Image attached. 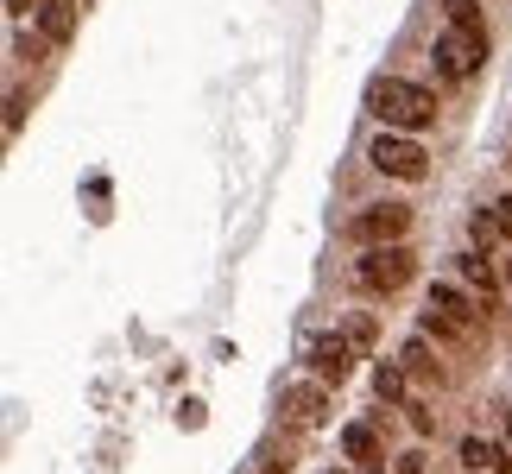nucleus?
Instances as JSON below:
<instances>
[{
    "instance_id": "39448f33",
    "label": "nucleus",
    "mask_w": 512,
    "mask_h": 474,
    "mask_svg": "<svg viewBox=\"0 0 512 474\" xmlns=\"http://www.w3.org/2000/svg\"><path fill=\"white\" fill-rule=\"evenodd\" d=\"M430 57H437V70L449 76V83H468V76L481 70V57H487V38H468V32L449 26L437 45H430Z\"/></svg>"
},
{
    "instance_id": "9b49d317",
    "label": "nucleus",
    "mask_w": 512,
    "mask_h": 474,
    "mask_svg": "<svg viewBox=\"0 0 512 474\" xmlns=\"http://www.w3.org/2000/svg\"><path fill=\"white\" fill-rule=\"evenodd\" d=\"M443 19H449L456 32H468V38H487V19H481L475 0H443Z\"/></svg>"
},
{
    "instance_id": "ddd939ff",
    "label": "nucleus",
    "mask_w": 512,
    "mask_h": 474,
    "mask_svg": "<svg viewBox=\"0 0 512 474\" xmlns=\"http://www.w3.org/2000/svg\"><path fill=\"white\" fill-rule=\"evenodd\" d=\"M342 456H348V462H373V430H367V424H348V430H342Z\"/></svg>"
},
{
    "instance_id": "f3484780",
    "label": "nucleus",
    "mask_w": 512,
    "mask_h": 474,
    "mask_svg": "<svg viewBox=\"0 0 512 474\" xmlns=\"http://www.w3.org/2000/svg\"><path fill=\"white\" fill-rule=\"evenodd\" d=\"M405 411H411V430H418V437H430V430H437V418H430L424 405H405Z\"/></svg>"
},
{
    "instance_id": "0eeeda50",
    "label": "nucleus",
    "mask_w": 512,
    "mask_h": 474,
    "mask_svg": "<svg viewBox=\"0 0 512 474\" xmlns=\"http://www.w3.org/2000/svg\"><path fill=\"white\" fill-rule=\"evenodd\" d=\"M354 348H361L354 335H317V342H310V367H317L323 380L342 386L348 373H354Z\"/></svg>"
},
{
    "instance_id": "9d476101",
    "label": "nucleus",
    "mask_w": 512,
    "mask_h": 474,
    "mask_svg": "<svg viewBox=\"0 0 512 474\" xmlns=\"http://www.w3.org/2000/svg\"><path fill=\"white\" fill-rule=\"evenodd\" d=\"M285 411H291V424H323V392L317 386H291Z\"/></svg>"
},
{
    "instance_id": "f257e3e1",
    "label": "nucleus",
    "mask_w": 512,
    "mask_h": 474,
    "mask_svg": "<svg viewBox=\"0 0 512 474\" xmlns=\"http://www.w3.org/2000/svg\"><path fill=\"white\" fill-rule=\"evenodd\" d=\"M367 108L380 114L386 127H405V133H418L437 121V95L418 89V83H405V76H380V83L367 89Z\"/></svg>"
},
{
    "instance_id": "aec40b11",
    "label": "nucleus",
    "mask_w": 512,
    "mask_h": 474,
    "mask_svg": "<svg viewBox=\"0 0 512 474\" xmlns=\"http://www.w3.org/2000/svg\"><path fill=\"white\" fill-rule=\"evenodd\" d=\"M7 7H13V13H26V7H32V0H7Z\"/></svg>"
},
{
    "instance_id": "412c9836",
    "label": "nucleus",
    "mask_w": 512,
    "mask_h": 474,
    "mask_svg": "<svg viewBox=\"0 0 512 474\" xmlns=\"http://www.w3.org/2000/svg\"><path fill=\"white\" fill-rule=\"evenodd\" d=\"M361 474H386V468H380V462H367V468H361Z\"/></svg>"
},
{
    "instance_id": "4468645a",
    "label": "nucleus",
    "mask_w": 512,
    "mask_h": 474,
    "mask_svg": "<svg viewBox=\"0 0 512 474\" xmlns=\"http://www.w3.org/2000/svg\"><path fill=\"white\" fill-rule=\"evenodd\" d=\"M462 285H475V291H487V298H494V266H487L481 253H462Z\"/></svg>"
},
{
    "instance_id": "1a4fd4ad",
    "label": "nucleus",
    "mask_w": 512,
    "mask_h": 474,
    "mask_svg": "<svg viewBox=\"0 0 512 474\" xmlns=\"http://www.w3.org/2000/svg\"><path fill=\"white\" fill-rule=\"evenodd\" d=\"M462 462L475 468V474H506V468H512V462H506V449H500V443H487V437H468V443H462Z\"/></svg>"
},
{
    "instance_id": "6ab92c4d",
    "label": "nucleus",
    "mask_w": 512,
    "mask_h": 474,
    "mask_svg": "<svg viewBox=\"0 0 512 474\" xmlns=\"http://www.w3.org/2000/svg\"><path fill=\"white\" fill-rule=\"evenodd\" d=\"M494 222H500V234H512V196H506V203H494Z\"/></svg>"
},
{
    "instance_id": "6e6552de",
    "label": "nucleus",
    "mask_w": 512,
    "mask_h": 474,
    "mask_svg": "<svg viewBox=\"0 0 512 474\" xmlns=\"http://www.w3.org/2000/svg\"><path fill=\"white\" fill-rule=\"evenodd\" d=\"M38 32L51 45H70L76 38V0H38Z\"/></svg>"
},
{
    "instance_id": "f8f14e48",
    "label": "nucleus",
    "mask_w": 512,
    "mask_h": 474,
    "mask_svg": "<svg viewBox=\"0 0 512 474\" xmlns=\"http://www.w3.org/2000/svg\"><path fill=\"white\" fill-rule=\"evenodd\" d=\"M399 367L411 373V380H430V373H437V354H430L424 342H405V354H399Z\"/></svg>"
},
{
    "instance_id": "f03ea898",
    "label": "nucleus",
    "mask_w": 512,
    "mask_h": 474,
    "mask_svg": "<svg viewBox=\"0 0 512 474\" xmlns=\"http://www.w3.org/2000/svg\"><path fill=\"white\" fill-rule=\"evenodd\" d=\"M411 272H418V260H411V247L405 241H380V247H367L361 253V266H354V279H361L367 291H399Z\"/></svg>"
},
{
    "instance_id": "2eb2a0df",
    "label": "nucleus",
    "mask_w": 512,
    "mask_h": 474,
    "mask_svg": "<svg viewBox=\"0 0 512 474\" xmlns=\"http://www.w3.org/2000/svg\"><path fill=\"white\" fill-rule=\"evenodd\" d=\"M405 380H411V373H405V367H392V361H380V373H373L380 399H405Z\"/></svg>"
},
{
    "instance_id": "423d86ee",
    "label": "nucleus",
    "mask_w": 512,
    "mask_h": 474,
    "mask_svg": "<svg viewBox=\"0 0 512 474\" xmlns=\"http://www.w3.org/2000/svg\"><path fill=\"white\" fill-rule=\"evenodd\" d=\"M354 234H361L367 247H380V241H405V234H411V209H405V203H373V209L354 215Z\"/></svg>"
},
{
    "instance_id": "a211bd4d",
    "label": "nucleus",
    "mask_w": 512,
    "mask_h": 474,
    "mask_svg": "<svg viewBox=\"0 0 512 474\" xmlns=\"http://www.w3.org/2000/svg\"><path fill=\"white\" fill-rule=\"evenodd\" d=\"M392 474H424V449H405V456H399V468H392Z\"/></svg>"
},
{
    "instance_id": "dca6fc26",
    "label": "nucleus",
    "mask_w": 512,
    "mask_h": 474,
    "mask_svg": "<svg viewBox=\"0 0 512 474\" xmlns=\"http://www.w3.org/2000/svg\"><path fill=\"white\" fill-rule=\"evenodd\" d=\"M19 127H26V95L13 89V95H7V133H19Z\"/></svg>"
},
{
    "instance_id": "7ed1b4c3",
    "label": "nucleus",
    "mask_w": 512,
    "mask_h": 474,
    "mask_svg": "<svg viewBox=\"0 0 512 474\" xmlns=\"http://www.w3.org/2000/svg\"><path fill=\"white\" fill-rule=\"evenodd\" d=\"M367 158H373L386 177H405V184H424V177H430V152H424L418 140H405V127H399V133H380Z\"/></svg>"
},
{
    "instance_id": "20e7f679",
    "label": "nucleus",
    "mask_w": 512,
    "mask_h": 474,
    "mask_svg": "<svg viewBox=\"0 0 512 474\" xmlns=\"http://www.w3.org/2000/svg\"><path fill=\"white\" fill-rule=\"evenodd\" d=\"M475 323H481V304L468 291H456V285L430 291V316H424L430 335H475Z\"/></svg>"
}]
</instances>
